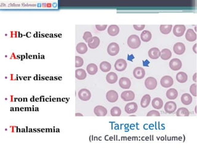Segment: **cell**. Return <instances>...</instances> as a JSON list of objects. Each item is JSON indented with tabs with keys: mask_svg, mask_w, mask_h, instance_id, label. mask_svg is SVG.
Listing matches in <instances>:
<instances>
[{
	"mask_svg": "<svg viewBox=\"0 0 197 148\" xmlns=\"http://www.w3.org/2000/svg\"><path fill=\"white\" fill-rule=\"evenodd\" d=\"M196 107H195V113H196Z\"/></svg>",
	"mask_w": 197,
	"mask_h": 148,
	"instance_id": "45",
	"label": "cell"
},
{
	"mask_svg": "<svg viewBox=\"0 0 197 148\" xmlns=\"http://www.w3.org/2000/svg\"><path fill=\"white\" fill-rule=\"evenodd\" d=\"M193 101L192 96L188 93H184L181 96V102L184 105H190Z\"/></svg>",
	"mask_w": 197,
	"mask_h": 148,
	"instance_id": "22",
	"label": "cell"
},
{
	"mask_svg": "<svg viewBox=\"0 0 197 148\" xmlns=\"http://www.w3.org/2000/svg\"><path fill=\"white\" fill-rule=\"evenodd\" d=\"M173 51L177 55L183 54L185 51V46L183 43L177 42L173 46Z\"/></svg>",
	"mask_w": 197,
	"mask_h": 148,
	"instance_id": "10",
	"label": "cell"
},
{
	"mask_svg": "<svg viewBox=\"0 0 197 148\" xmlns=\"http://www.w3.org/2000/svg\"><path fill=\"white\" fill-rule=\"evenodd\" d=\"M176 80L178 82L181 83H185L188 80L187 74L184 72H180L177 73Z\"/></svg>",
	"mask_w": 197,
	"mask_h": 148,
	"instance_id": "26",
	"label": "cell"
},
{
	"mask_svg": "<svg viewBox=\"0 0 197 148\" xmlns=\"http://www.w3.org/2000/svg\"><path fill=\"white\" fill-rule=\"evenodd\" d=\"M110 114L113 117H119L121 114V110L120 107L117 106H115L111 109Z\"/></svg>",
	"mask_w": 197,
	"mask_h": 148,
	"instance_id": "35",
	"label": "cell"
},
{
	"mask_svg": "<svg viewBox=\"0 0 197 148\" xmlns=\"http://www.w3.org/2000/svg\"><path fill=\"white\" fill-rule=\"evenodd\" d=\"M120 51V46L118 43L115 42H112L109 44L107 47V53L111 56H115L117 55Z\"/></svg>",
	"mask_w": 197,
	"mask_h": 148,
	"instance_id": "2",
	"label": "cell"
},
{
	"mask_svg": "<svg viewBox=\"0 0 197 148\" xmlns=\"http://www.w3.org/2000/svg\"><path fill=\"white\" fill-rule=\"evenodd\" d=\"M151 104L153 107L156 109H160L163 107V101L160 98H155L153 99L151 102Z\"/></svg>",
	"mask_w": 197,
	"mask_h": 148,
	"instance_id": "24",
	"label": "cell"
},
{
	"mask_svg": "<svg viewBox=\"0 0 197 148\" xmlns=\"http://www.w3.org/2000/svg\"><path fill=\"white\" fill-rule=\"evenodd\" d=\"M84 64V61L82 58L80 56H76L75 57V67H80L83 66V65Z\"/></svg>",
	"mask_w": 197,
	"mask_h": 148,
	"instance_id": "36",
	"label": "cell"
},
{
	"mask_svg": "<svg viewBox=\"0 0 197 148\" xmlns=\"http://www.w3.org/2000/svg\"><path fill=\"white\" fill-rule=\"evenodd\" d=\"M172 29H173L172 25H161L160 27V32L165 35H167L169 33L171 32Z\"/></svg>",
	"mask_w": 197,
	"mask_h": 148,
	"instance_id": "34",
	"label": "cell"
},
{
	"mask_svg": "<svg viewBox=\"0 0 197 148\" xmlns=\"http://www.w3.org/2000/svg\"><path fill=\"white\" fill-rule=\"evenodd\" d=\"M86 72L83 69H76L75 71V77L78 80H82L86 78Z\"/></svg>",
	"mask_w": 197,
	"mask_h": 148,
	"instance_id": "29",
	"label": "cell"
},
{
	"mask_svg": "<svg viewBox=\"0 0 197 148\" xmlns=\"http://www.w3.org/2000/svg\"><path fill=\"white\" fill-rule=\"evenodd\" d=\"M178 96V92L174 88H170L166 91V97L169 99H175Z\"/></svg>",
	"mask_w": 197,
	"mask_h": 148,
	"instance_id": "27",
	"label": "cell"
},
{
	"mask_svg": "<svg viewBox=\"0 0 197 148\" xmlns=\"http://www.w3.org/2000/svg\"><path fill=\"white\" fill-rule=\"evenodd\" d=\"M137 104L136 103H134V102H131V103H128L124 107L125 112L128 114H134L137 111Z\"/></svg>",
	"mask_w": 197,
	"mask_h": 148,
	"instance_id": "9",
	"label": "cell"
},
{
	"mask_svg": "<svg viewBox=\"0 0 197 148\" xmlns=\"http://www.w3.org/2000/svg\"><path fill=\"white\" fill-rule=\"evenodd\" d=\"M189 115V110L185 107H180L176 112V115L178 117H188Z\"/></svg>",
	"mask_w": 197,
	"mask_h": 148,
	"instance_id": "32",
	"label": "cell"
},
{
	"mask_svg": "<svg viewBox=\"0 0 197 148\" xmlns=\"http://www.w3.org/2000/svg\"><path fill=\"white\" fill-rule=\"evenodd\" d=\"M83 38L86 43H88V41L93 38V35L90 32H85Z\"/></svg>",
	"mask_w": 197,
	"mask_h": 148,
	"instance_id": "37",
	"label": "cell"
},
{
	"mask_svg": "<svg viewBox=\"0 0 197 148\" xmlns=\"http://www.w3.org/2000/svg\"><path fill=\"white\" fill-rule=\"evenodd\" d=\"M193 51L195 54H196V43H195L193 46Z\"/></svg>",
	"mask_w": 197,
	"mask_h": 148,
	"instance_id": "42",
	"label": "cell"
},
{
	"mask_svg": "<svg viewBox=\"0 0 197 148\" xmlns=\"http://www.w3.org/2000/svg\"><path fill=\"white\" fill-rule=\"evenodd\" d=\"M145 85L148 90H153L157 87V81L154 77H147L145 80Z\"/></svg>",
	"mask_w": 197,
	"mask_h": 148,
	"instance_id": "4",
	"label": "cell"
},
{
	"mask_svg": "<svg viewBox=\"0 0 197 148\" xmlns=\"http://www.w3.org/2000/svg\"><path fill=\"white\" fill-rule=\"evenodd\" d=\"M94 112L96 116L104 117L107 114V110L102 106H97L94 109Z\"/></svg>",
	"mask_w": 197,
	"mask_h": 148,
	"instance_id": "15",
	"label": "cell"
},
{
	"mask_svg": "<svg viewBox=\"0 0 197 148\" xmlns=\"http://www.w3.org/2000/svg\"><path fill=\"white\" fill-rule=\"evenodd\" d=\"M160 83L163 88H169L173 85L174 80L171 76L165 75L161 79Z\"/></svg>",
	"mask_w": 197,
	"mask_h": 148,
	"instance_id": "5",
	"label": "cell"
},
{
	"mask_svg": "<svg viewBox=\"0 0 197 148\" xmlns=\"http://www.w3.org/2000/svg\"><path fill=\"white\" fill-rule=\"evenodd\" d=\"M148 56L151 59H157L160 57V51L157 48H152L148 51Z\"/></svg>",
	"mask_w": 197,
	"mask_h": 148,
	"instance_id": "17",
	"label": "cell"
},
{
	"mask_svg": "<svg viewBox=\"0 0 197 148\" xmlns=\"http://www.w3.org/2000/svg\"><path fill=\"white\" fill-rule=\"evenodd\" d=\"M78 97L79 98L84 101H89L91 98V93L90 91L86 88H83L80 90L78 92Z\"/></svg>",
	"mask_w": 197,
	"mask_h": 148,
	"instance_id": "3",
	"label": "cell"
},
{
	"mask_svg": "<svg viewBox=\"0 0 197 148\" xmlns=\"http://www.w3.org/2000/svg\"><path fill=\"white\" fill-rule=\"evenodd\" d=\"M96 27L98 31H104L107 27V25H96Z\"/></svg>",
	"mask_w": 197,
	"mask_h": 148,
	"instance_id": "41",
	"label": "cell"
},
{
	"mask_svg": "<svg viewBox=\"0 0 197 148\" xmlns=\"http://www.w3.org/2000/svg\"><path fill=\"white\" fill-rule=\"evenodd\" d=\"M128 44L132 49H137L140 46L141 41L139 37L136 35H131L128 39Z\"/></svg>",
	"mask_w": 197,
	"mask_h": 148,
	"instance_id": "1",
	"label": "cell"
},
{
	"mask_svg": "<svg viewBox=\"0 0 197 148\" xmlns=\"http://www.w3.org/2000/svg\"><path fill=\"white\" fill-rule=\"evenodd\" d=\"M106 80L110 84H113L117 81L118 75L113 72H109L106 76Z\"/></svg>",
	"mask_w": 197,
	"mask_h": 148,
	"instance_id": "21",
	"label": "cell"
},
{
	"mask_svg": "<svg viewBox=\"0 0 197 148\" xmlns=\"http://www.w3.org/2000/svg\"><path fill=\"white\" fill-rule=\"evenodd\" d=\"M121 97L124 101H131L135 98V94L132 91L126 90L122 92Z\"/></svg>",
	"mask_w": 197,
	"mask_h": 148,
	"instance_id": "13",
	"label": "cell"
},
{
	"mask_svg": "<svg viewBox=\"0 0 197 148\" xmlns=\"http://www.w3.org/2000/svg\"><path fill=\"white\" fill-rule=\"evenodd\" d=\"M86 70H87V72L89 74L93 75H95V74L97 73V72L98 71V67H97L96 64L91 63V64H89L88 66H87Z\"/></svg>",
	"mask_w": 197,
	"mask_h": 148,
	"instance_id": "30",
	"label": "cell"
},
{
	"mask_svg": "<svg viewBox=\"0 0 197 148\" xmlns=\"http://www.w3.org/2000/svg\"><path fill=\"white\" fill-rule=\"evenodd\" d=\"M119 85L123 89H129L131 85V80L127 77H121L119 80Z\"/></svg>",
	"mask_w": 197,
	"mask_h": 148,
	"instance_id": "16",
	"label": "cell"
},
{
	"mask_svg": "<svg viewBox=\"0 0 197 148\" xmlns=\"http://www.w3.org/2000/svg\"><path fill=\"white\" fill-rule=\"evenodd\" d=\"M169 67L173 70L176 71L180 70L182 67V64L181 61L178 58H174L171 59L169 62Z\"/></svg>",
	"mask_w": 197,
	"mask_h": 148,
	"instance_id": "6",
	"label": "cell"
},
{
	"mask_svg": "<svg viewBox=\"0 0 197 148\" xmlns=\"http://www.w3.org/2000/svg\"><path fill=\"white\" fill-rule=\"evenodd\" d=\"M112 66L110 62L107 61H103L100 64V69L103 72H108L111 70Z\"/></svg>",
	"mask_w": 197,
	"mask_h": 148,
	"instance_id": "33",
	"label": "cell"
},
{
	"mask_svg": "<svg viewBox=\"0 0 197 148\" xmlns=\"http://www.w3.org/2000/svg\"><path fill=\"white\" fill-rule=\"evenodd\" d=\"M160 57L163 60H168L172 56V53L169 49H163L162 51H160Z\"/></svg>",
	"mask_w": 197,
	"mask_h": 148,
	"instance_id": "25",
	"label": "cell"
},
{
	"mask_svg": "<svg viewBox=\"0 0 197 148\" xmlns=\"http://www.w3.org/2000/svg\"><path fill=\"white\" fill-rule=\"evenodd\" d=\"M88 46L91 49H96L100 44V39L97 36H93V38L87 43Z\"/></svg>",
	"mask_w": 197,
	"mask_h": 148,
	"instance_id": "18",
	"label": "cell"
},
{
	"mask_svg": "<svg viewBox=\"0 0 197 148\" xmlns=\"http://www.w3.org/2000/svg\"><path fill=\"white\" fill-rule=\"evenodd\" d=\"M185 38L187 41L192 42L196 40V34L193 29H188L185 33Z\"/></svg>",
	"mask_w": 197,
	"mask_h": 148,
	"instance_id": "20",
	"label": "cell"
},
{
	"mask_svg": "<svg viewBox=\"0 0 197 148\" xmlns=\"http://www.w3.org/2000/svg\"><path fill=\"white\" fill-rule=\"evenodd\" d=\"M190 91L193 96H196V83H194V84H192L190 86Z\"/></svg>",
	"mask_w": 197,
	"mask_h": 148,
	"instance_id": "39",
	"label": "cell"
},
{
	"mask_svg": "<svg viewBox=\"0 0 197 148\" xmlns=\"http://www.w3.org/2000/svg\"><path fill=\"white\" fill-rule=\"evenodd\" d=\"M151 36H152V35L150 31L144 30L141 33L140 38L143 41L148 42V41H150V40L151 39Z\"/></svg>",
	"mask_w": 197,
	"mask_h": 148,
	"instance_id": "31",
	"label": "cell"
},
{
	"mask_svg": "<svg viewBox=\"0 0 197 148\" xmlns=\"http://www.w3.org/2000/svg\"><path fill=\"white\" fill-rule=\"evenodd\" d=\"M147 117H153V116H156V117H159L160 116V113L158 112V110H152L149 111V112L147 114Z\"/></svg>",
	"mask_w": 197,
	"mask_h": 148,
	"instance_id": "38",
	"label": "cell"
},
{
	"mask_svg": "<svg viewBox=\"0 0 197 148\" xmlns=\"http://www.w3.org/2000/svg\"><path fill=\"white\" fill-rule=\"evenodd\" d=\"M186 30V27L184 25H176L173 27V33L176 36H182Z\"/></svg>",
	"mask_w": 197,
	"mask_h": 148,
	"instance_id": "8",
	"label": "cell"
},
{
	"mask_svg": "<svg viewBox=\"0 0 197 148\" xmlns=\"http://www.w3.org/2000/svg\"><path fill=\"white\" fill-rule=\"evenodd\" d=\"M133 75L136 79L140 80L145 77L146 71L143 67H137L133 70Z\"/></svg>",
	"mask_w": 197,
	"mask_h": 148,
	"instance_id": "12",
	"label": "cell"
},
{
	"mask_svg": "<svg viewBox=\"0 0 197 148\" xmlns=\"http://www.w3.org/2000/svg\"><path fill=\"white\" fill-rule=\"evenodd\" d=\"M127 62L123 59H120L116 61L115 63V68L118 72L124 71L127 67Z\"/></svg>",
	"mask_w": 197,
	"mask_h": 148,
	"instance_id": "7",
	"label": "cell"
},
{
	"mask_svg": "<svg viewBox=\"0 0 197 148\" xmlns=\"http://www.w3.org/2000/svg\"><path fill=\"white\" fill-rule=\"evenodd\" d=\"M146 25H133L134 29L137 30V31H141L144 29Z\"/></svg>",
	"mask_w": 197,
	"mask_h": 148,
	"instance_id": "40",
	"label": "cell"
},
{
	"mask_svg": "<svg viewBox=\"0 0 197 148\" xmlns=\"http://www.w3.org/2000/svg\"><path fill=\"white\" fill-rule=\"evenodd\" d=\"M76 50L78 53L80 54H84L87 51V46L85 43H79L76 45Z\"/></svg>",
	"mask_w": 197,
	"mask_h": 148,
	"instance_id": "23",
	"label": "cell"
},
{
	"mask_svg": "<svg viewBox=\"0 0 197 148\" xmlns=\"http://www.w3.org/2000/svg\"><path fill=\"white\" fill-rule=\"evenodd\" d=\"M164 108L166 113L173 114L175 112L177 109V105L176 103L173 101H168L165 104Z\"/></svg>",
	"mask_w": 197,
	"mask_h": 148,
	"instance_id": "14",
	"label": "cell"
},
{
	"mask_svg": "<svg viewBox=\"0 0 197 148\" xmlns=\"http://www.w3.org/2000/svg\"><path fill=\"white\" fill-rule=\"evenodd\" d=\"M76 116H83V114H81L80 113H76Z\"/></svg>",
	"mask_w": 197,
	"mask_h": 148,
	"instance_id": "44",
	"label": "cell"
},
{
	"mask_svg": "<svg viewBox=\"0 0 197 148\" xmlns=\"http://www.w3.org/2000/svg\"><path fill=\"white\" fill-rule=\"evenodd\" d=\"M106 98L110 103H115L118 99V92L115 90H110L107 92Z\"/></svg>",
	"mask_w": 197,
	"mask_h": 148,
	"instance_id": "11",
	"label": "cell"
},
{
	"mask_svg": "<svg viewBox=\"0 0 197 148\" xmlns=\"http://www.w3.org/2000/svg\"><path fill=\"white\" fill-rule=\"evenodd\" d=\"M196 73H195V74H194V75H193V80L195 81V82H196Z\"/></svg>",
	"mask_w": 197,
	"mask_h": 148,
	"instance_id": "43",
	"label": "cell"
},
{
	"mask_svg": "<svg viewBox=\"0 0 197 148\" xmlns=\"http://www.w3.org/2000/svg\"><path fill=\"white\" fill-rule=\"evenodd\" d=\"M107 32L112 36H116L120 32V28L116 25H110L108 28Z\"/></svg>",
	"mask_w": 197,
	"mask_h": 148,
	"instance_id": "19",
	"label": "cell"
},
{
	"mask_svg": "<svg viewBox=\"0 0 197 148\" xmlns=\"http://www.w3.org/2000/svg\"><path fill=\"white\" fill-rule=\"evenodd\" d=\"M151 101V97L148 94H147L144 95L142 98L141 101H140V106L143 108H146L148 107L150 104Z\"/></svg>",
	"mask_w": 197,
	"mask_h": 148,
	"instance_id": "28",
	"label": "cell"
}]
</instances>
